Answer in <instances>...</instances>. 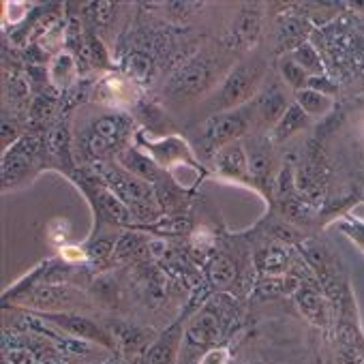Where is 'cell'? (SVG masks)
<instances>
[{
  "label": "cell",
  "instance_id": "cell-1",
  "mask_svg": "<svg viewBox=\"0 0 364 364\" xmlns=\"http://www.w3.org/2000/svg\"><path fill=\"white\" fill-rule=\"evenodd\" d=\"M210 65L206 61H195V63H189L184 69H180L172 84H170V93L176 95V97H195L200 95L208 88L210 84Z\"/></svg>",
  "mask_w": 364,
  "mask_h": 364
},
{
  "label": "cell",
  "instance_id": "cell-2",
  "mask_svg": "<svg viewBox=\"0 0 364 364\" xmlns=\"http://www.w3.org/2000/svg\"><path fill=\"white\" fill-rule=\"evenodd\" d=\"M255 81H258V71H255V69H251L248 65L238 67V69L228 77V81L223 84L221 93L216 95L219 107L228 109V107L238 105L242 99H246L251 93H253Z\"/></svg>",
  "mask_w": 364,
  "mask_h": 364
},
{
  "label": "cell",
  "instance_id": "cell-3",
  "mask_svg": "<svg viewBox=\"0 0 364 364\" xmlns=\"http://www.w3.org/2000/svg\"><path fill=\"white\" fill-rule=\"evenodd\" d=\"M244 129H246V114H242V111H230V114H221L208 122L206 137L208 142L221 146L232 142L234 137L242 135Z\"/></svg>",
  "mask_w": 364,
  "mask_h": 364
},
{
  "label": "cell",
  "instance_id": "cell-4",
  "mask_svg": "<svg viewBox=\"0 0 364 364\" xmlns=\"http://www.w3.org/2000/svg\"><path fill=\"white\" fill-rule=\"evenodd\" d=\"M216 339H219V324L210 313H200L187 330V341L189 345L195 347H210Z\"/></svg>",
  "mask_w": 364,
  "mask_h": 364
},
{
  "label": "cell",
  "instance_id": "cell-5",
  "mask_svg": "<svg viewBox=\"0 0 364 364\" xmlns=\"http://www.w3.org/2000/svg\"><path fill=\"white\" fill-rule=\"evenodd\" d=\"M111 176H114V187L125 202L146 204L150 200V191L142 184V180H137L135 176H127V174H111Z\"/></svg>",
  "mask_w": 364,
  "mask_h": 364
},
{
  "label": "cell",
  "instance_id": "cell-6",
  "mask_svg": "<svg viewBox=\"0 0 364 364\" xmlns=\"http://www.w3.org/2000/svg\"><path fill=\"white\" fill-rule=\"evenodd\" d=\"M52 84L58 90H67L75 79V61L69 54H58L49 65Z\"/></svg>",
  "mask_w": 364,
  "mask_h": 364
},
{
  "label": "cell",
  "instance_id": "cell-7",
  "mask_svg": "<svg viewBox=\"0 0 364 364\" xmlns=\"http://www.w3.org/2000/svg\"><path fill=\"white\" fill-rule=\"evenodd\" d=\"M248 167L246 152L240 146H230L219 155V170L228 176H242Z\"/></svg>",
  "mask_w": 364,
  "mask_h": 364
},
{
  "label": "cell",
  "instance_id": "cell-8",
  "mask_svg": "<svg viewBox=\"0 0 364 364\" xmlns=\"http://www.w3.org/2000/svg\"><path fill=\"white\" fill-rule=\"evenodd\" d=\"M122 165L131 172V176H135L139 180H142V178L155 180L157 178V165L150 159L135 152V150H129V152L122 155Z\"/></svg>",
  "mask_w": 364,
  "mask_h": 364
},
{
  "label": "cell",
  "instance_id": "cell-9",
  "mask_svg": "<svg viewBox=\"0 0 364 364\" xmlns=\"http://www.w3.org/2000/svg\"><path fill=\"white\" fill-rule=\"evenodd\" d=\"M65 330L79 334V337H86L90 341H103V332L90 322V319H84V317H71V315H63V317H56Z\"/></svg>",
  "mask_w": 364,
  "mask_h": 364
},
{
  "label": "cell",
  "instance_id": "cell-10",
  "mask_svg": "<svg viewBox=\"0 0 364 364\" xmlns=\"http://www.w3.org/2000/svg\"><path fill=\"white\" fill-rule=\"evenodd\" d=\"M296 99L300 103V109L306 111V114H313V116L324 114V111H328V107H330V99L317 90H300L296 95Z\"/></svg>",
  "mask_w": 364,
  "mask_h": 364
},
{
  "label": "cell",
  "instance_id": "cell-11",
  "mask_svg": "<svg viewBox=\"0 0 364 364\" xmlns=\"http://www.w3.org/2000/svg\"><path fill=\"white\" fill-rule=\"evenodd\" d=\"M287 266V258L278 246H270L260 253V268L268 274H278L283 272V268Z\"/></svg>",
  "mask_w": 364,
  "mask_h": 364
},
{
  "label": "cell",
  "instance_id": "cell-12",
  "mask_svg": "<svg viewBox=\"0 0 364 364\" xmlns=\"http://www.w3.org/2000/svg\"><path fill=\"white\" fill-rule=\"evenodd\" d=\"M298 304H300V311L306 317H311L313 322H322V317H324V304H322V300H319L317 294H313L309 290H302L298 294Z\"/></svg>",
  "mask_w": 364,
  "mask_h": 364
},
{
  "label": "cell",
  "instance_id": "cell-13",
  "mask_svg": "<svg viewBox=\"0 0 364 364\" xmlns=\"http://www.w3.org/2000/svg\"><path fill=\"white\" fill-rule=\"evenodd\" d=\"M176 354V339L165 337L152 351H150V364H172Z\"/></svg>",
  "mask_w": 364,
  "mask_h": 364
},
{
  "label": "cell",
  "instance_id": "cell-14",
  "mask_svg": "<svg viewBox=\"0 0 364 364\" xmlns=\"http://www.w3.org/2000/svg\"><path fill=\"white\" fill-rule=\"evenodd\" d=\"M236 276V270H234V264L225 258H219L214 264H212V278L216 285H228L234 281Z\"/></svg>",
  "mask_w": 364,
  "mask_h": 364
},
{
  "label": "cell",
  "instance_id": "cell-15",
  "mask_svg": "<svg viewBox=\"0 0 364 364\" xmlns=\"http://www.w3.org/2000/svg\"><path fill=\"white\" fill-rule=\"evenodd\" d=\"M283 107H285V99H283V95H270V97H266L264 101H262V105H260V109H262V116L266 118V120H276L278 118V114L283 111Z\"/></svg>",
  "mask_w": 364,
  "mask_h": 364
},
{
  "label": "cell",
  "instance_id": "cell-16",
  "mask_svg": "<svg viewBox=\"0 0 364 364\" xmlns=\"http://www.w3.org/2000/svg\"><path fill=\"white\" fill-rule=\"evenodd\" d=\"M101 202H103L105 212H107L111 219H116V221H125V219H127V208H125V204H122L118 198H114V195H111L109 191L101 195Z\"/></svg>",
  "mask_w": 364,
  "mask_h": 364
},
{
  "label": "cell",
  "instance_id": "cell-17",
  "mask_svg": "<svg viewBox=\"0 0 364 364\" xmlns=\"http://www.w3.org/2000/svg\"><path fill=\"white\" fill-rule=\"evenodd\" d=\"M127 71L135 79H146L148 77V71H150V61L146 58V56H142V54H133L131 61H129Z\"/></svg>",
  "mask_w": 364,
  "mask_h": 364
},
{
  "label": "cell",
  "instance_id": "cell-18",
  "mask_svg": "<svg viewBox=\"0 0 364 364\" xmlns=\"http://www.w3.org/2000/svg\"><path fill=\"white\" fill-rule=\"evenodd\" d=\"M195 176H198V172H195L191 165H187V163L176 165V170H174V180H176L180 187H191V184L195 182Z\"/></svg>",
  "mask_w": 364,
  "mask_h": 364
},
{
  "label": "cell",
  "instance_id": "cell-19",
  "mask_svg": "<svg viewBox=\"0 0 364 364\" xmlns=\"http://www.w3.org/2000/svg\"><path fill=\"white\" fill-rule=\"evenodd\" d=\"M283 73H285V77H287V81L292 84V86H302V79H304V73H302V69L296 65V63H285L283 65Z\"/></svg>",
  "mask_w": 364,
  "mask_h": 364
},
{
  "label": "cell",
  "instance_id": "cell-20",
  "mask_svg": "<svg viewBox=\"0 0 364 364\" xmlns=\"http://www.w3.org/2000/svg\"><path fill=\"white\" fill-rule=\"evenodd\" d=\"M202 364H228V351L223 349H212L204 356Z\"/></svg>",
  "mask_w": 364,
  "mask_h": 364
},
{
  "label": "cell",
  "instance_id": "cell-21",
  "mask_svg": "<svg viewBox=\"0 0 364 364\" xmlns=\"http://www.w3.org/2000/svg\"><path fill=\"white\" fill-rule=\"evenodd\" d=\"M5 15H7V19H9L11 24H17V22H22V17H24V7H19L17 3H9L7 9H5Z\"/></svg>",
  "mask_w": 364,
  "mask_h": 364
},
{
  "label": "cell",
  "instance_id": "cell-22",
  "mask_svg": "<svg viewBox=\"0 0 364 364\" xmlns=\"http://www.w3.org/2000/svg\"><path fill=\"white\" fill-rule=\"evenodd\" d=\"M52 146H54V150H65L67 148V135H65L63 129H58L52 135Z\"/></svg>",
  "mask_w": 364,
  "mask_h": 364
},
{
  "label": "cell",
  "instance_id": "cell-23",
  "mask_svg": "<svg viewBox=\"0 0 364 364\" xmlns=\"http://www.w3.org/2000/svg\"><path fill=\"white\" fill-rule=\"evenodd\" d=\"M107 253H109V242H105V240H101L93 246V255H97V258H105Z\"/></svg>",
  "mask_w": 364,
  "mask_h": 364
},
{
  "label": "cell",
  "instance_id": "cell-24",
  "mask_svg": "<svg viewBox=\"0 0 364 364\" xmlns=\"http://www.w3.org/2000/svg\"><path fill=\"white\" fill-rule=\"evenodd\" d=\"M63 253H65V258H75V260H81V258H84V255L79 253L77 248H75V251H71V248H65Z\"/></svg>",
  "mask_w": 364,
  "mask_h": 364
}]
</instances>
